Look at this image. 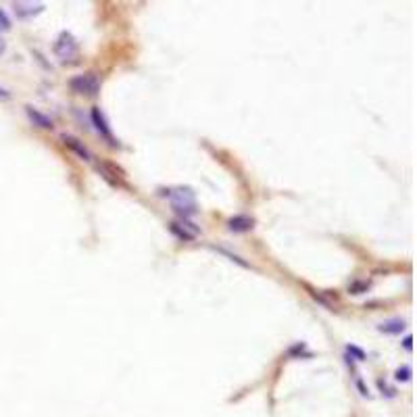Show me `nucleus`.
<instances>
[{
    "mask_svg": "<svg viewBox=\"0 0 417 417\" xmlns=\"http://www.w3.org/2000/svg\"><path fill=\"white\" fill-rule=\"evenodd\" d=\"M69 88H71L75 94H88V96H94L96 92H98L100 83H98V79H96L94 75L86 73V75H75V77L69 79Z\"/></svg>",
    "mask_w": 417,
    "mask_h": 417,
    "instance_id": "nucleus-1",
    "label": "nucleus"
},
{
    "mask_svg": "<svg viewBox=\"0 0 417 417\" xmlns=\"http://www.w3.org/2000/svg\"><path fill=\"white\" fill-rule=\"evenodd\" d=\"M54 52H57L61 59H73L75 54H77V44H75L73 36L67 34V32H63L57 38V42H54Z\"/></svg>",
    "mask_w": 417,
    "mask_h": 417,
    "instance_id": "nucleus-2",
    "label": "nucleus"
},
{
    "mask_svg": "<svg viewBox=\"0 0 417 417\" xmlns=\"http://www.w3.org/2000/svg\"><path fill=\"white\" fill-rule=\"evenodd\" d=\"M171 232L177 236L179 240H194L196 234H198V228L188 224V221H184V224H177L175 221V224H171Z\"/></svg>",
    "mask_w": 417,
    "mask_h": 417,
    "instance_id": "nucleus-3",
    "label": "nucleus"
},
{
    "mask_svg": "<svg viewBox=\"0 0 417 417\" xmlns=\"http://www.w3.org/2000/svg\"><path fill=\"white\" fill-rule=\"evenodd\" d=\"M63 142H65V146H67V148H71L79 159H83V161H90V159H92L90 150H88L86 146H83V144L77 140V138H73V136H63Z\"/></svg>",
    "mask_w": 417,
    "mask_h": 417,
    "instance_id": "nucleus-4",
    "label": "nucleus"
},
{
    "mask_svg": "<svg viewBox=\"0 0 417 417\" xmlns=\"http://www.w3.org/2000/svg\"><path fill=\"white\" fill-rule=\"evenodd\" d=\"M253 226H255V219L248 215H236L228 221V228L232 232H248V230H253Z\"/></svg>",
    "mask_w": 417,
    "mask_h": 417,
    "instance_id": "nucleus-5",
    "label": "nucleus"
},
{
    "mask_svg": "<svg viewBox=\"0 0 417 417\" xmlns=\"http://www.w3.org/2000/svg\"><path fill=\"white\" fill-rule=\"evenodd\" d=\"M25 113H27V117H30V121L34 125H38V128H42V130H52V119L46 117V115H42L40 111H36L34 107H25Z\"/></svg>",
    "mask_w": 417,
    "mask_h": 417,
    "instance_id": "nucleus-6",
    "label": "nucleus"
},
{
    "mask_svg": "<svg viewBox=\"0 0 417 417\" xmlns=\"http://www.w3.org/2000/svg\"><path fill=\"white\" fill-rule=\"evenodd\" d=\"M42 9H44V5H34V3H17L15 5V13H17V17H21V19L38 15V13H42Z\"/></svg>",
    "mask_w": 417,
    "mask_h": 417,
    "instance_id": "nucleus-7",
    "label": "nucleus"
},
{
    "mask_svg": "<svg viewBox=\"0 0 417 417\" xmlns=\"http://www.w3.org/2000/svg\"><path fill=\"white\" fill-rule=\"evenodd\" d=\"M92 121H94V125H96V130H98L111 144H115L113 136H111V130L107 128V121H105V117H102V113H100L98 109H92Z\"/></svg>",
    "mask_w": 417,
    "mask_h": 417,
    "instance_id": "nucleus-8",
    "label": "nucleus"
},
{
    "mask_svg": "<svg viewBox=\"0 0 417 417\" xmlns=\"http://www.w3.org/2000/svg\"><path fill=\"white\" fill-rule=\"evenodd\" d=\"M402 330H405V322H400V319H390V322L380 326V332L384 334H400Z\"/></svg>",
    "mask_w": 417,
    "mask_h": 417,
    "instance_id": "nucleus-9",
    "label": "nucleus"
},
{
    "mask_svg": "<svg viewBox=\"0 0 417 417\" xmlns=\"http://www.w3.org/2000/svg\"><path fill=\"white\" fill-rule=\"evenodd\" d=\"M394 378L398 382H409L411 380V367H398L396 373H394Z\"/></svg>",
    "mask_w": 417,
    "mask_h": 417,
    "instance_id": "nucleus-10",
    "label": "nucleus"
},
{
    "mask_svg": "<svg viewBox=\"0 0 417 417\" xmlns=\"http://www.w3.org/2000/svg\"><path fill=\"white\" fill-rule=\"evenodd\" d=\"M367 288H369L367 282H357V284L351 286V292H353V294H361V292H365Z\"/></svg>",
    "mask_w": 417,
    "mask_h": 417,
    "instance_id": "nucleus-11",
    "label": "nucleus"
},
{
    "mask_svg": "<svg viewBox=\"0 0 417 417\" xmlns=\"http://www.w3.org/2000/svg\"><path fill=\"white\" fill-rule=\"evenodd\" d=\"M378 386H380V390H382V394H386V396H390V398L394 396V390H392V388H388V386H386V384H384L382 380L378 382Z\"/></svg>",
    "mask_w": 417,
    "mask_h": 417,
    "instance_id": "nucleus-12",
    "label": "nucleus"
},
{
    "mask_svg": "<svg viewBox=\"0 0 417 417\" xmlns=\"http://www.w3.org/2000/svg\"><path fill=\"white\" fill-rule=\"evenodd\" d=\"M0 25H3L5 30H9V27H11V21L7 19V15H5V11H3V9H0Z\"/></svg>",
    "mask_w": 417,
    "mask_h": 417,
    "instance_id": "nucleus-13",
    "label": "nucleus"
},
{
    "mask_svg": "<svg viewBox=\"0 0 417 417\" xmlns=\"http://www.w3.org/2000/svg\"><path fill=\"white\" fill-rule=\"evenodd\" d=\"M349 353H355V355L359 357V361H363V359H365V353H363V351H359L357 346H349Z\"/></svg>",
    "mask_w": 417,
    "mask_h": 417,
    "instance_id": "nucleus-14",
    "label": "nucleus"
},
{
    "mask_svg": "<svg viewBox=\"0 0 417 417\" xmlns=\"http://www.w3.org/2000/svg\"><path fill=\"white\" fill-rule=\"evenodd\" d=\"M0 98H3V100L11 98V92H9V90H5V88H0Z\"/></svg>",
    "mask_w": 417,
    "mask_h": 417,
    "instance_id": "nucleus-15",
    "label": "nucleus"
},
{
    "mask_svg": "<svg viewBox=\"0 0 417 417\" xmlns=\"http://www.w3.org/2000/svg\"><path fill=\"white\" fill-rule=\"evenodd\" d=\"M411 342H413L411 336H407V338H405V349H407V351H411Z\"/></svg>",
    "mask_w": 417,
    "mask_h": 417,
    "instance_id": "nucleus-16",
    "label": "nucleus"
},
{
    "mask_svg": "<svg viewBox=\"0 0 417 417\" xmlns=\"http://www.w3.org/2000/svg\"><path fill=\"white\" fill-rule=\"evenodd\" d=\"M3 50H5V46H3V42H0V52H3Z\"/></svg>",
    "mask_w": 417,
    "mask_h": 417,
    "instance_id": "nucleus-17",
    "label": "nucleus"
}]
</instances>
